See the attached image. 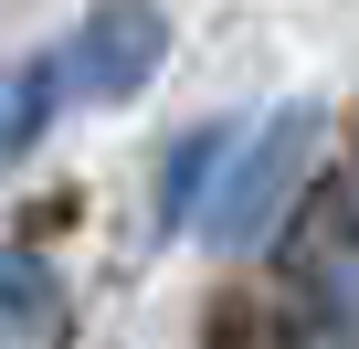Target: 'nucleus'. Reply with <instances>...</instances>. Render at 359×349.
Listing matches in <instances>:
<instances>
[{
    "instance_id": "nucleus-1",
    "label": "nucleus",
    "mask_w": 359,
    "mask_h": 349,
    "mask_svg": "<svg viewBox=\"0 0 359 349\" xmlns=\"http://www.w3.org/2000/svg\"><path fill=\"white\" fill-rule=\"evenodd\" d=\"M306 159H317V106H285V117H264V138H254V148L222 169V191L201 202V244H222V254H254V244L275 233V212L296 202Z\"/></svg>"
},
{
    "instance_id": "nucleus-2",
    "label": "nucleus",
    "mask_w": 359,
    "mask_h": 349,
    "mask_svg": "<svg viewBox=\"0 0 359 349\" xmlns=\"http://www.w3.org/2000/svg\"><path fill=\"white\" fill-rule=\"evenodd\" d=\"M158 53H169V22L148 11V0H106V11H85V32H74L53 64H64L74 96L116 106V96H137V85L158 74Z\"/></svg>"
},
{
    "instance_id": "nucleus-3",
    "label": "nucleus",
    "mask_w": 359,
    "mask_h": 349,
    "mask_svg": "<svg viewBox=\"0 0 359 349\" xmlns=\"http://www.w3.org/2000/svg\"><path fill=\"white\" fill-rule=\"evenodd\" d=\"M0 296H11L22 317H53V286H43V275H32L22 254H11V265H0Z\"/></svg>"
},
{
    "instance_id": "nucleus-4",
    "label": "nucleus",
    "mask_w": 359,
    "mask_h": 349,
    "mask_svg": "<svg viewBox=\"0 0 359 349\" xmlns=\"http://www.w3.org/2000/svg\"><path fill=\"white\" fill-rule=\"evenodd\" d=\"M327 307H338V328L359 338V254H338V265H327Z\"/></svg>"
}]
</instances>
